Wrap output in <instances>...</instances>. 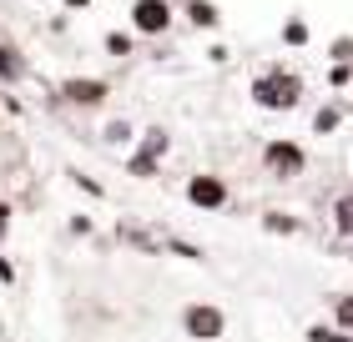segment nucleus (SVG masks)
<instances>
[{
  "instance_id": "1",
  "label": "nucleus",
  "mask_w": 353,
  "mask_h": 342,
  "mask_svg": "<svg viewBox=\"0 0 353 342\" xmlns=\"http://www.w3.org/2000/svg\"><path fill=\"white\" fill-rule=\"evenodd\" d=\"M252 101L263 111H293L303 106V76L293 66H268L252 76Z\"/></svg>"
},
{
  "instance_id": "2",
  "label": "nucleus",
  "mask_w": 353,
  "mask_h": 342,
  "mask_svg": "<svg viewBox=\"0 0 353 342\" xmlns=\"http://www.w3.org/2000/svg\"><path fill=\"white\" fill-rule=\"evenodd\" d=\"M263 171L278 176V182H293V176L308 171V151H303L293 136H272V141L263 146Z\"/></svg>"
},
{
  "instance_id": "3",
  "label": "nucleus",
  "mask_w": 353,
  "mask_h": 342,
  "mask_svg": "<svg viewBox=\"0 0 353 342\" xmlns=\"http://www.w3.org/2000/svg\"><path fill=\"white\" fill-rule=\"evenodd\" d=\"M167 151H172V131H167V126H147V131H141V146L126 156V171L141 176V182H152Z\"/></svg>"
},
{
  "instance_id": "4",
  "label": "nucleus",
  "mask_w": 353,
  "mask_h": 342,
  "mask_svg": "<svg viewBox=\"0 0 353 342\" xmlns=\"http://www.w3.org/2000/svg\"><path fill=\"white\" fill-rule=\"evenodd\" d=\"M182 332L192 342H217V337H228V312L217 302H187L182 307Z\"/></svg>"
},
{
  "instance_id": "5",
  "label": "nucleus",
  "mask_w": 353,
  "mask_h": 342,
  "mask_svg": "<svg viewBox=\"0 0 353 342\" xmlns=\"http://www.w3.org/2000/svg\"><path fill=\"white\" fill-rule=\"evenodd\" d=\"M228 202H232V191H228V182H222L217 171L187 176V206H197V211H222Z\"/></svg>"
},
{
  "instance_id": "6",
  "label": "nucleus",
  "mask_w": 353,
  "mask_h": 342,
  "mask_svg": "<svg viewBox=\"0 0 353 342\" xmlns=\"http://www.w3.org/2000/svg\"><path fill=\"white\" fill-rule=\"evenodd\" d=\"M176 21L172 0H132V30L137 36H167Z\"/></svg>"
},
{
  "instance_id": "7",
  "label": "nucleus",
  "mask_w": 353,
  "mask_h": 342,
  "mask_svg": "<svg viewBox=\"0 0 353 342\" xmlns=\"http://www.w3.org/2000/svg\"><path fill=\"white\" fill-rule=\"evenodd\" d=\"M61 101L66 106H81V111H96V106H106V96H111V81H96V76H66L61 81Z\"/></svg>"
},
{
  "instance_id": "8",
  "label": "nucleus",
  "mask_w": 353,
  "mask_h": 342,
  "mask_svg": "<svg viewBox=\"0 0 353 342\" xmlns=\"http://www.w3.org/2000/svg\"><path fill=\"white\" fill-rule=\"evenodd\" d=\"M26 81V56L10 41H0V86H21Z\"/></svg>"
},
{
  "instance_id": "9",
  "label": "nucleus",
  "mask_w": 353,
  "mask_h": 342,
  "mask_svg": "<svg viewBox=\"0 0 353 342\" xmlns=\"http://www.w3.org/2000/svg\"><path fill=\"white\" fill-rule=\"evenodd\" d=\"M182 15H187V21L197 25V30H217V25H222V10L212 6V0H187Z\"/></svg>"
},
{
  "instance_id": "10",
  "label": "nucleus",
  "mask_w": 353,
  "mask_h": 342,
  "mask_svg": "<svg viewBox=\"0 0 353 342\" xmlns=\"http://www.w3.org/2000/svg\"><path fill=\"white\" fill-rule=\"evenodd\" d=\"M263 232L293 237V232H303V222H298V217H288V211H263Z\"/></svg>"
},
{
  "instance_id": "11",
  "label": "nucleus",
  "mask_w": 353,
  "mask_h": 342,
  "mask_svg": "<svg viewBox=\"0 0 353 342\" xmlns=\"http://www.w3.org/2000/svg\"><path fill=\"white\" fill-rule=\"evenodd\" d=\"M333 226H339V237L353 242V191H343V197L333 202Z\"/></svg>"
},
{
  "instance_id": "12",
  "label": "nucleus",
  "mask_w": 353,
  "mask_h": 342,
  "mask_svg": "<svg viewBox=\"0 0 353 342\" xmlns=\"http://www.w3.org/2000/svg\"><path fill=\"white\" fill-rule=\"evenodd\" d=\"M333 328L353 332V292H339V297H333Z\"/></svg>"
},
{
  "instance_id": "13",
  "label": "nucleus",
  "mask_w": 353,
  "mask_h": 342,
  "mask_svg": "<svg viewBox=\"0 0 353 342\" xmlns=\"http://www.w3.org/2000/svg\"><path fill=\"white\" fill-rule=\"evenodd\" d=\"M283 45H308V21L303 15H288L283 21Z\"/></svg>"
},
{
  "instance_id": "14",
  "label": "nucleus",
  "mask_w": 353,
  "mask_h": 342,
  "mask_svg": "<svg viewBox=\"0 0 353 342\" xmlns=\"http://www.w3.org/2000/svg\"><path fill=\"white\" fill-rule=\"evenodd\" d=\"M339 121H343V111H339V106H323V111L313 116V131L328 136V131H339Z\"/></svg>"
},
{
  "instance_id": "15",
  "label": "nucleus",
  "mask_w": 353,
  "mask_h": 342,
  "mask_svg": "<svg viewBox=\"0 0 353 342\" xmlns=\"http://www.w3.org/2000/svg\"><path fill=\"white\" fill-rule=\"evenodd\" d=\"M328 56H333V66H353V36H339L328 45Z\"/></svg>"
},
{
  "instance_id": "16",
  "label": "nucleus",
  "mask_w": 353,
  "mask_h": 342,
  "mask_svg": "<svg viewBox=\"0 0 353 342\" xmlns=\"http://www.w3.org/2000/svg\"><path fill=\"white\" fill-rule=\"evenodd\" d=\"M101 141H111V146H126V141H132V126H126V121H106Z\"/></svg>"
},
{
  "instance_id": "17",
  "label": "nucleus",
  "mask_w": 353,
  "mask_h": 342,
  "mask_svg": "<svg viewBox=\"0 0 353 342\" xmlns=\"http://www.w3.org/2000/svg\"><path fill=\"white\" fill-rule=\"evenodd\" d=\"M308 342H353V332H343V328H308Z\"/></svg>"
},
{
  "instance_id": "18",
  "label": "nucleus",
  "mask_w": 353,
  "mask_h": 342,
  "mask_svg": "<svg viewBox=\"0 0 353 342\" xmlns=\"http://www.w3.org/2000/svg\"><path fill=\"white\" fill-rule=\"evenodd\" d=\"M106 51H111V56H132V36H126V30H111V36H106Z\"/></svg>"
},
{
  "instance_id": "19",
  "label": "nucleus",
  "mask_w": 353,
  "mask_h": 342,
  "mask_svg": "<svg viewBox=\"0 0 353 342\" xmlns=\"http://www.w3.org/2000/svg\"><path fill=\"white\" fill-rule=\"evenodd\" d=\"M71 182L81 186V191H91V197H106V186L96 182V176H86V171H71Z\"/></svg>"
},
{
  "instance_id": "20",
  "label": "nucleus",
  "mask_w": 353,
  "mask_h": 342,
  "mask_svg": "<svg viewBox=\"0 0 353 342\" xmlns=\"http://www.w3.org/2000/svg\"><path fill=\"white\" fill-rule=\"evenodd\" d=\"M348 81H353V66H333V71H328V86H333V91L348 86Z\"/></svg>"
},
{
  "instance_id": "21",
  "label": "nucleus",
  "mask_w": 353,
  "mask_h": 342,
  "mask_svg": "<svg viewBox=\"0 0 353 342\" xmlns=\"http://www.w3.org/2000/svg\"><path fill=\"white\" fill-rule=\"evenodd\" d=\"M10 237V202H0V242Z\"/></svg>"
},
{
  "instance_id": "22",
  "label": "nucleus",
  "mask_w": 353,
  "mask_h": 342,
  "mask_svg": "<svg viewBox=\"0 0 353 342\" xmlns=\"http://www.w3.org/2000/svg\"><path fill=\"white\" fill-rule=\"evenodd\" d=\"M0 282H15V267L6 262V257H0Z\"/></svg>"
},
{
  "instance_id": "23",
  "label": "nucleus",
  "mask_w": 353,
  "mask_h": 342,
  "mask_svg": "<svg viewBox=\"0 0 353 342\" xmlns=\"http://www.w3.org/2000/svg\"><path fill=\"white\" fill-rule=\"evenodd\" d=\"M91 6V0H66V10H86Z\"/></svg>"
},
{
  "instance_id": "24",
  "label": "nucleus",
  "mask_w": 353,
  "mask_h": 342,
  "mask_svg": "<svg viewBox=\"0 0 353 342\" xmlns=\"http://www.w3.org/2000/svg\"><path fill=\"white\" fill-rule=\"evenodd\" d=\"M182 6H187V0H182Z\"/></svg>"
}]
</instances>
